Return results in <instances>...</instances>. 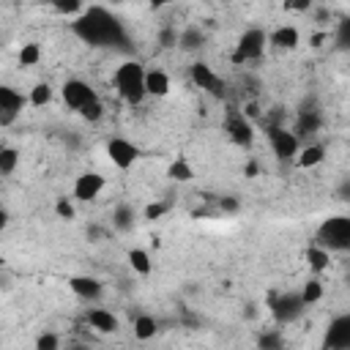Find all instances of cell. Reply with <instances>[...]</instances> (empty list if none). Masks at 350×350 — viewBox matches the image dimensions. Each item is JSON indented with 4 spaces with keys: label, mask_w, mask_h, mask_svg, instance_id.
Returning a JSON list of instances; mask_svg holds the SVG:
<instances>
[{
    "label": "cell",
    "mask_w": 350,
    "mask_h": 350,
    "mask_svg": "<svg viewBox=\"0 0 350 350\" xmlns=\"http://www.w3.org/2000/svg\"><path fill=\"white\" fill-rule=\"evenodd\" d=\"M68 287H71L74 295H79L85 301H98L101 293H104V284L96 276H71L68 279Z\"/></svg>",
    "instance_id": "obj_14"
},
{
    "label": "cell",
    "mask_w": 350,
    "mask_h": 350,
    "mask_svg": "<svg viewBox=\"0 0 350 350\" xmlns=\"http://www.w3.org/2000/svg\"><path fill=\"white\" fill-rule=\"evenodd\" d=\"M298 298L304 301V306H309V304H317V301L323 298V282H320V279H309V282L301 287Z\"/></svg>",
    "instance_id": "obj_25"
},
{
    "label": "cell",
    "mask_w": 350,
    "mask_h": 350,
    "mask_svg": "<svg viewBox=\"0 0 350 350\" xmlns=\"http://www.w3.org/2000/svg\"><path fill=\"white\" fill-rule=\"evenodd\" d=\"M107 156H109V161H112L118 170H129V167L137 161L139 150H137V145H134L131 139L109 137V139H107Z\"/></svg>",
    "instance_id": "obj_7"
},
{
    "label": "cell",
    "mask_w": 350,
    "mask_h": 350,
    "mask_svg": "<svg viewBox=\"0 0 350 350\" xmlns=\"http://www.w3.org/2000/svg\"><path fill=\"white\" fill-rule=\"evenodd\" d=\"M129 265L139 276H148L153 271V260H150V254L145 249H129Z\"/></svg>",
    "instance_id": "obj_22"
},
{
    "label": "cell",
    "mask_w": 350,
    "mask_h": 350,
    "mask_svg": "<svg viewBox=\"0 0 350 350\" xmlns=\"http://www.w3.org/2000/svg\"><path fill=\"white\" fill-rule=\"evenodd\" d=\"M164 211H167V205H161V202H153V205H148V208H145V219H159Z\"/></svg>",
    "instance_id": "obj_34"
},
{
    "label": "cell",
    "mask_w": 350,
    "mask_h": 350,
    "mask_svg": "<svg viewBox=\"0 0 350 350\" xmlns=\"http://www.w3.org/2000/svg\"><path fill=\"white\" fill-rule=\"evenodd\" d=\"M49 101H52V85H46V82L33 85V90H30V96H27V104L44 107V104H49Z\"/></svg>",
    "instance_id": "obj_26"
},
{
    "label": "cell",
    "mask_w": 350,
    "mask_h": 350,
    "mask_svg": "<svg viewBox=\"0 0 350 350\" xmlns=\"http://www.w3.org/2000/svg\"><path fill=\"white\" fill-rule=\"evenodd\" d=\"M19 167V150L11 145H0V175H11Z\"/></svg>",
    "instance_id": "obj_24"
},
{
    "label": "cell",
    "mask_w": 350,
    "mask_h": 350,
    "mask_svg": "<svg viewBox=\"0 0 350 350\" xmlns=\"http://www.w3.org/2000/svg\"><path fill=\"white\" fill-rule=\"evenodd\" d=\"M306 262H309V268H312L314 273H323V271H328V265H331V252H325L323 246L312 243V246L306 249Z\"/></svg>",
    "instance_id": "obj_21"
},
{
    "label": "cell",
    "mask_w": 350,
    "mask_h": 350,
    "mask_svg": "<svg viewBox=\"0 0 350 350\" xmlns=\"http://www.w3.org/2000/svg\"><path fill=\"white\" fill-rule=\"evenodd\" d=\"M301 41V33L293 27V25H279L271 36H268V44H273L276 49H295Z\"/></svg>",
    "instance_id": "obj_16"
},
{
    "label": "cell",
    "mask_w": 350,
    "mask_h": 350,
    "mask_svg": "<svg viewBox=\"0 0 350 350\" xmlns=\"http://www.w3.org/2000/svg\"><path fill=\"white\" fill-rule=\"evenodd\" d=\"M167 93H170V77H167L164 71H159V68L145 71V96L161 98V96H167Z\"/></svg>",
    "instance_id": "obj_17"
},
{
    "label": "cell",
    "mask_w": 350,
    "mask_h": 350,
    "mask_svg": "<svg viewBox=\"0 0 350 350\" xmlns=\"http://www.w3.org/2000/svg\"><path fill=\"white\" fill-rule=\"evenodd\" d=\"M317 246L325 252H345L350 246V219L331 216L317 227Z\"/></svg>",
    "instance_id": "obj_3"
},
{
    "label": "cell",
    "mask_w": 350,
    "mask_h": 350,
    "mask_svg": "<svg viewBox=\"0 0 350 350\" xmlns=\"http://www.w3.org/2000/svg\"><path fill=\"white\" fill-rule=\"evenodd\" d=\"M260 350H284V336L279 331H268L260 336Z\"/></svg>",
    "instance_id": "obj_28"
},
{
    "label": "cell",
    "mask_w": 350,
    "mask_h": 350,
    "mask_svg": "<svg viewBox=\"0 0 350 350\" xmlns=\"http://www.w3.org/2000/svg\"><path fill=\"white\" fill-rule=\"evenodd\" d=\"M55 213H57L60 219H66V221H74V219H77L74 202H71V200H66V197H60V200L55 202Z\"/></svg>",
    "instance_id": "obj_30"
},
{
    "label": "cell",
    "mask_w": 350,
    "mask_h": 350,
    "mask_svg": "<svg viewBox=\"0 0 350 350\" xmlns=\"http://www.w3.org/2000/svg\"><path fill=\"white\" fill-rule=\"evenodd\" d=\"M134 208L129 205V202H120V205H115V211H112V227L118 230V232H129L131 227H134Z\"/></svg>",
    "instance_id": "obj_19"
},
{
    "label": "cell",
    "mask_w": 350,
    "mask_h": 350,
    "mask_svg": "<svg viewBox=\"0 0 350 350\" xmlns=\"http://www.w3.org/2000/svg\"><path fill=\"white\" fill-rule=\"evenodd\" d=\"M224 129H227V134H230V139L235 142V145H252V139H254V131H252V123L246 120V115H238V112H232L230 118H227V123H224Z\"/></svg>",
    "instance_id": "obj_13"
},
{
    "label": "cell",
    "mask_w": 350,
    "mask_h": 350,
    "mask_svg": "<svg viewBox=\"0 0 350 350\" xmlns=\"http://www.w3.org/2000/svg\"><path fill=\"white\" fill-rule=\"evenodd\" d=\"M325 347L328 350H350V314H339L331 320L325 331Z\"/></svg>",
    "instance_id": "obj_11"
},
{
    "label": "cell",
    "mask_w": 350,
    "mask_h": 350,
    "mask_svg": "<svg viewBox=\"0 0 350 350\" xmlns=\"http://www.w3.org/2000/svg\"><path fill=\"white\" fill-rule=\"evenodd\" d=\"M167 175H170V180H175V183H189V180L194 178V170H191L189 161L175 159V161L167 167Z\"/></svg>",
    "instance_id": "obj_23"
},
{
    "label": "cell",
    "mask_w": 350,
    "mask_h": 350,
    "mask_svg": "<svg viewBox=\"0 0 350 350\" xmlns=\"http://www.w3.org/2000/svg\"><path fill=\"white\" fill-rule=\"evenodd\" d=\"M200 41H202V33H200L197 27H189V30L180 36V44H183L186 49H191V46H200Z\"/></svg>",
    "instance_id": "obj_32"
},
{
    "label": "cell",
    "mask_w": 350,
    "mask_h": 350,
    "mask_svg": "<svg viewBox=\"0 0 350 350\" xmlns=\"http://www.w3.org/2000/svg\"><path fill=\"white\" fill-rule=\"evenodd\" d=\"M104 186H107L104 175H98V172H82V175H77L71 191H74V197H77L79 202H93V200L104 191Z\"/></svg>",
    "instance_id": "obj_9"
},
{
    "label": "cell",
    "mask_w": 350,
    "mask_h": 350,
    "mask_svg": "<svg viewBox=\"0 0 350 350\" xmlns=\"http://www.w3.org/2000/svg\"><path fill=\"white\" fill-rule=\"evenodd\" d=\"M55 11H60V14H82L85 11V5L82 3H55Z\"/></svg>",
    "instance_id": "obj_33"
},
{
    "label": "cell",
    "mask_w": 350,
    "mask_h": 350,
    "mask_svg": "<svg viewBox=\"0 0 350 350\" xmlns=\"http://www.w3.org/2000/svg\"><path fill=\"white\" fill-rule=\"evenodd\" d=\"M0 271H3V257H0Z\"/></svg>",
    "instance_id": "obj_37"
},
{
    "label": "cell",
    "mask_w": 350,
    "mask_h": 350,
    "mask_svg": "<svg viewBox=\"0 0 350 350\" xmlns=\"http://www.w3.org/2000/svg\"><path fill=\"white\" fill-rule=\"evenodd\" d=\"M323 159H325V148H323V145H306V148H301V150L295 153V161H298V167H304V170L317 167Z\"/></svg>",
    "instance_id": "obj_20"
},
{
    "label": "cell",
    "mask_w": 350,
    "mask_h": 350,
    "mask_svg": "<svg viewBox=\"0 0 350 350\" xmlns=\"http://www.w3.org/2000/svg\"><path fill=\"white\" fill-rule=\"evenodd\" d=\"M189 74H191L194 85L202 88L205 93H211V96H221V93H224V82H221V77H219L208 63H194V66L189 68Z\"/></svg>",
    "instance_id": "obj_10"
},
{
    "label": "cell",
    "mask_w": 350,
    "mask_h": 350,
    "mask_svg": "<svg viewBox=\"0 0 350 350\" xmlns=\"http://www.w3.org/2000/svg\"><path fill=\"white\" fill-rule=\"evenodd\" d=\"M265 44H268V33H265V30H260V27H249V30H246V33L238 38V46H235L232 60H235V63H243V60H257V57L262 55Z\"/></svg>",
    "instance_id": "obj_4"
},
{
    "label": "cell",
    "mask_w": 350,
    "mask_h": 350,
    "mask_svg": "<svg viewBox=\"0 0 350 350\" xmlns=\"http://www.w3.org/2000/svg\"><path fill=\"white\" fill-rule=\"evenodd\" d=\"M25 107H27V96H22L8 85H0V126H11Z\"/></svg>",
    "instance_id": "obj_6"
},
{
    "label": "cell",
    "mask_w": 350,
    "mask_h": 350,
    "mask_svg": "<svg viewBox=\"0 0 350 350\" xmlns=\"http://www.w3.org/2000/svg\"><path fill=\"white\" fill-rule=\"evenodd\" d=\"M221 208H227V211H235V208H238V202H235V200H221Z\"/></svg>",
    "instance_id": "obj_36"
},
{
    "label": "cell",
    "mask_w": 350,
    "mask_h": 350,
    "mask_svg": "<svg viewBox=\"0 0 350 350\" xmlns=\"http://www.w3.org/2000/svg\"><path fill=\"white\" fill-rule=\"evenodd\" d=\"M0 178H3V175H0Z\"/></svg>",
    "instance_id": "obj_38"
},
{
    "label": "cell",
    "mask_w": 350,
    "mask_h": 350,
    "mask_svg": "<svg viewBox=\"0 0 350 350\" xmlns=\"http://www.w3.org/2000/svg\"><path fill=\"white\" fill-rule=\"evenodd\" d=\"M131 331H134V336H137L139 342H148V339H153V336L159 334V320H156L153 314H137Z\"/></svg>",
    "instance_id": "obj_18"
},
{
    "label": "cell",
    "mask_w": 350,
    "mask_h": 350,
    "mask_svg": "<svg viewBox=\"0 0 350 350\" xmlns=\"http://www.w3.org/2000/svg\"><path fill=\"white\" fill-rule=\"evenodd\" d=\"M8 227V213H5V208H0V232Z\"/></svg>",
    "instance_id": "obj_35"
},
{
    "label": "cell",
    "mask_w": 350,
    "mask_h": 350,
    "mask_svg": "<svg viewBox=\"0 0 350 350\" xmlns=\"http://www.w3.org/2000/svg\"><path fill=\"white\" fill-rule=\"evenodd\" d=\"M41 60V46L38 44H22L19 49V66H36Z\"/></svg>",
    "instance_id": "obj_27"
},
{
    "label": "cell",
    "mask_w": 350,
    "mask_h": 350,
    "mask_svg": "<svg viewBox=\"0 0 350 350\" xmlns=\"http://www.w3.org/2000/svg\"><path fill=\"white\" fill-rule=\"evenodd\" d=\"M60 96H63V104L68 109H74V112H79L85 104H90L93 98H98L96 90L85 79H66L63 88H60Z\"/></svg>",
    "instance_id": "obj_5"
},
{
    "label": "cell",
    "mask_w": 350,
    "mask_h": 350,
    "mask_svg": "<svg viewBox=\"0 0 350 350\" xmlns=\"http://www.w3.org/2000/svg\"><path fill=\"white\" fill-rule=\"evenodd\" d=\"M36 350H60V336L52 334V331L38 334V339H36Z\"/></svg>",
    "instance_id": "obj_29"
},
{
    "label": "cell",
    "mask_w": 350,
    "mask_h": 350,
    "mask_svg": "<svg viewBox=\"0 0 350 350\" xmlns=\"http://www.w3.org/2000/svg\"><path fill=\"white\" fill-rule=\"evenodd\" d=\"M268 142H271V150L279 159H295V153L301 150L298 137L293 131H287V129H279V126H271L268 129Z\"/></svg>",
    "instance_id": "obj_8"
},
{
    "label": "cell",
    "mask_w": 350,
    "mask_h": 350,
    "mask_svg": "<svg viewBox=\"0 0 350 350\" xmlns=\"http://www.w3.org/2000/svg\"><path fill=\"white\" fill-rule=\"evenodd\" d=\"M79 115H82L85 120H98V118L104 115V107H101V101H98V98H93L90 104H85V107L79 109Z\"/></svg>",
    "instance_id": "obj_31"
},
{
    "label": "cell",
    "mask_w": 350,
    "mask_h": 350,
    "mask_svg": "<svg viewBox=\"0 0 350 350\" xmlns=\"http://www.w3.org/2000/svg\"><path fill=\"white\" fill-rule=\"evenodd\" d=\"M273 317L279 320V323H293V320H298L301 314H304V301L298 298V293H284V295H279L276 301H273Z\"/></svg>",
    "instance_id": "obj_12"
},
{
    "label": "cell",
    "mask_w": 350,
    "mask_h": 350,
    "mask_svg": "<svg viewBox=\"0 0 350 350\" xmlns=\"http://www.w3.org/2000/svg\"><path fill=\"white\" fill-rule=\"evenodd\" d=\"M88 323H90V328L93 331H98V334H115L118 331V317L109 312V309H101V306H93L90 312H88Z\"/></svg>",
    "instance_id": "obj_15"
},
{
    "label": "cell",
    "mask_w": 350,
    "mask_h": 350,
    "mask_svg": "<svg viewBox=\"0 0 350 350\" xmlns=\"http://www.w3.org/2000/svg\"><path fill=\"white\" fill-rule=\"evenodd\" d=\"M115 90L126 104H139L145 98V68L137 60H126L118 66L115 77Z\"/></svg>",
    "instance_id": "obj_2"
},
{
    "label": "cell",
    "mask_w": 350,
    "mask_h": 350,
    "mask_svg": "<svg viewBox=\"0 0 350 350\" xmlns=\"http://www.w3.org/2000/svg\"><path fill=\"white\" fill-rule=\"evenodd\" d=\"M74 30H77L85 41H90V44H104V41H112V38H115L118 22H115L107 11H101V8H88V11H82L79 19L74 22Z\"/></svg>",
    "instance_id": "obj_1"
}]
</instances>
